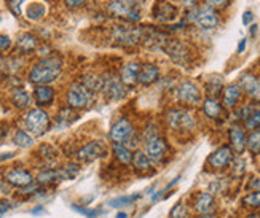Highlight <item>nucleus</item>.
Segmentation results:
<instances>
[{"instance_id":"nucleus-34","label":"nucleus","mask_w":260,"mask_h":218,"mask_svg":"<svg viewBox=\"0 0 260 218\" xmlns=\"http://www.w3.org/2000/svg\"><path fill=\"white\" fill-rule=\"evenodd\" d=\"M244 124H246V128H247V129L258 131V129H260V108H255V110L252 112L251 117L244 121Z\"/></svg>"},{"instance_id":"nucleus-46","label":"nucleus","mask_w":260,"mask_h":218,"mask_svg":"<svg viewBox=\"0 0 260 218\" xmlns=\"http://www.w3.org/2000/svg\"><path fill=\"white\" fill-rule=\"evenodd\" d=\"M249 188H251L252 191H260V177L252 178V180L249 181Z\"/></svg>"},{"instance_id":"nucleus-35","label":"nucleus","mask_w":260,"mask_h":218,"mask_svg":"<svg viewBox=\"0 0 260 218\" xmlns=\"http://www.w3.org/2000/svg\"><path fill=\"white\" fill-rule=\"evenodd\" d=\"M169 218H188V209L184 202H177L169 212Z\"/></svg>"},{"instance_id":"nucleus-39","label":"nucleus","mask_w":260,"mask_h":218,"mask_svg":"<svg viewBox=\"0 0 260 218\" xmlns=\"http://www.w3.org/2000/svg\"><path fill=\"white\" fill-rule=\"evenodd\" d=\"M39 152H40V155H42L45 159H54L56 155H58V152H56L51 145H42Z\"/></svg>"},{"instance_id":"nucleus-52","label":"nucleus","mask_w":260,"mask_h":218,"mask_svg":"<svg viewBox=\"0 0 260 218\" xmlns=\"http://www.w3.org/2000/svg\"><path fill=\"white\" fill-rule=\"evenodd\" d=\"M246 218H260V212H252L249 215H246Z\"/></svg>"},{"instance_id":"nucleus-47","label":"nucleus","mask_w":260,"mask_h":218,"mask_svg":"<svg viewBox=\"0 0 260 218\" xmlns=\"http://www.w3.org/2000/svg\"><path fill=\"white\" fill-rule=\"evenodd\" d=\"M10 209H11V204L5 199H0V213H5Z\"/></svg>"},{"instance_id":"nucleus-22","label":"nucleus","mask_w":260,"mask_h":218,"mask_svg":"<svg viewBox=\"0 0 260 218\" xmlns=\"http://www.w3.org/2000/svg\"><path fill=\"white\" fill-rule=\"evenodd\" d=\"M158 77H160V70H158V67L153 65V64H145L142 68H141V74H139V83L149 86V85H153Z\"/></svg>"},{"instance_id":"nucleus-43","label":"nucleus","mask_w":260,"mask_h":218,"mask_svg":"<svg viewBox=\"0 0 260 218\" xmlns=\"http://www.w3.org/2000/svg\"><path fill=\"white\" fill-rule=\"evenodd\" d=\"M11 47V40L7 35H0V51H7Z\"/></svg>"},{"instance_id":"nucleus-4","label":"nucleus","mask_w":260,"mask_h":218,"mask_svg":"<svg viewBox=\"0 0 260 218\" xmlns=\"http://www.w3.org/2000/svg\"><path fill=\"white\" fill-rule=\"evenodd\" d=\"M144 153L152 163H161L168 153V143L160 135H150L144 142Z\"/></svg>"},{"instance_id":"nucleus-48","label":"nucleus","mask_w":260,"mask_h":218,"mask_svg":"<svg viewBox=\"0 0 260 218\" xmlns=\"http://www.w3.org/2000/svg\"><path fill=\"white\" fill-rule=\"evenodd\" d=\"M254 19V15L251 13V11H246V13L243 15V24L247 26V24H251V21Z\"/></svg>"},{"instance_id":"nucleus-40","label":"nucleus","mask_w":260,"mask_h":218,"mask_svg":"<svg viewBox=\"0 0 260 218\" xmlns=\"http://www.w3.org/2000/svg\"><path fill=\"white\" fill-rule=\"evenodd\" d=\"M8 2V8L13 11L16 16L21 15V5H22V0H7Z\"/></svg>"},{"instance_id":"nucleus-13","label":"nucleus","mask_w":260,"mask_h":218,"mask_svg":"<svg viewBox=\"0 0 260 218\" xmlns=\"http://www.w3.org/2000/svg\"><path fill=\"white\" fill-rule=\"evenodd\" d=\"M104 153H106L104 145L101 142L93 140V142L86 143L85 147H82L80 150L77 152V159L80 163H91V161H94V159L104 156Z\"/></svg>"},{"instance_id":"nucleus-30","label":"nucleus","mask_w":260,"mask_h":218,"mask_svg":"<svg viewBox=\"0 0 260 218\" xmlns=\"http://www.w3.org/2000/svg\"><path fill=\"white\" fill-rule=\"evenodd\" d=\"M75 120H77V115H75V112L71 107L61 108L59 113H58V124L61 126V128H66V126H69Z\"/></svg>"},{"instance_id":"nucleus-36","label":"nucleus","mask_w":260,"mask_h":218,"mask_svg":"<svg viewBox=\"0 0 260 218\" xmlns=\"http://www.w3.org/2000/svg\"><path fill=\"white\" fill-rule=\"evenodd\" d=\"M43 15H45V7H43V5H39V4L30 5L29 10H27V18H29V19H34V21L40 19Z\"/></svg>"},{"instance_id":"nucleus-17","label":"nucleus","mask_w":260,"mask_h":218,"mask_svg":"<svg viewBox=\"0 0 260 218\" xmlns=\"http://www.w3.org/2000/svg\"><path fill=\"white\" fill-rule=\"evenodd\" d=\"M214 207H216V198H214L212 193L203 191L198 193V196L193 201V209L200 213V215H206V213H212Z\"/></svg>"},{"instance_id":"nucleus-9","label":"nucleus","mask_w":260,"mask_h":218,"mask_svg":"<svg viewBox=\"0 0 260 218\" xmlns=\"http://www.w3.org/2000/svg\"><path fill=\"white\" fill-rule=\"evenodd\" d=\"M112 37L120 45L133 47V45L139 43L142 40V30L138 27H129V26H115V29L112 30Z\"/></svg>"},{"instance_id":"nucleus-25","label":"nucleus","mask_w":260,"mask_h":218,"mask_svg":"<svg viewBox=\"0 0 260 218\" xmlns=\"http://www.w3.org/2000/svg\"><path fill=\"white\" fill-rule=\"evenodd\" d=\"M203 112H205V115L208 118L217 120L222 113V105L217 102V99L208 97V99H205V102H203Z\"/></svg>"},{"instance_id":"nucleus-55","label":"nucleus","mask_w":260,"mask_h":218,"mask_svg":"<svg viewBox=\"0 0 260 218\" xmlns=\"http://www.w3.org/2000/svg\"><path fill=\"white\" fill-rule=\"evenodd\" d=\"M198 218H216V215H212V213H206V215H200Z\"/></svg>"},{"instance_id":"nucleus-45","label":"nucleus","mask_w":260,"mask_h":218,"mask_svg":"<svg viewBox=\"0 0 260 218\" xmlns=\"http://www.w3.org/2000/svg\"><path fill=\"white\" fill-rule=\"evenodd\" d=\"M206 2L211 7H225L229 4V0H206Z\"/></svg>"},{"instance_id":"nucleus-33","label":"nucleus","mask_w":260,"mask_h":218,"mask_svg":"<svg viewBox=\"0 0 260 218\" xmlns=\"http://www.w3.org/2000/svg\"><path fill=\"white\" fill-rule=\"evenodd\" d=\"M83 85L91 91H101L103 89V77H98V75H86L83 80Z\"/></svg>"},{"instance_id":"nucleus-15","label":"nucleus","mask_w":260,"mask_h":218,"mask_svg":"<svg viewBox=\"0 0 260 218\" xmlns=\"http://www.w3.org/2000/svg\"><path fill=\"white\" fill-rule=\"evenodd\" d=\"M193 21L201 29H214L219 24V18L216 15V11H214L212 8H209V7L200 8L193 15Z\"/></svg>"},{"instance_id":"nucleus-5","label":"nucleus","mask_w":260,"mask_h":218,"mask_svg":"<svg viewBox=\"0 0 260 218\" xmlns=\"http://www.w3.org/2000/svg\"><path fill=\"white\" fill-rule=\"evenodd\" d=\"M233 159H235V155H233L232 147L222 145V147L217 148V150H214L209 155V158H208V166L212 170H223V169H227L229 166H232Z\"/></svg>"},{"instance_id":"nucleus-51","label":"nucleus","mask_w":260,"mask_h":218,"mask_svg":"<svg viewBox=\"0 0 260 218\" xmlns=\"http://www.w3.org/2000/svg\"><path fill=\"white\" fill-rule=\"evenodd\" d=\"M40 212H43V205H37L36 209H32V210H30L32 215H37V213H40Z\"/></svg>"},{"instance_id":"nucleus-21","label":"nucleus","mask_w":260,"mask_h":218,"mask_svg":"<svg viewBox=\"0 0 260 218\" xmlns=\"http://www.w3.org/2000/svg\"><path fill=\"white\" fill-rule=\"evenodd\" d=\"M133 166H134V170L139 172V174H149V172H153V167H152V161L144 152H136L133 155Z\"/></svg>"},{"instance_id":"nucleus-31","label":"nucleus","mask_w":260,"mask_h":218,"mask_svg":"<svg viewBox=\"0 0 260 218\" xmlns=\"http://www.w3.org/2000/svg\"><path fill=\"white\" fill-rule=\"evenodd\" d=\"M241 204L246 209H260V191L247 193L241 199Z\"/></svg>"},{"instance_id":"nucleus-50","label":"nucleus","mask_w":260,"mask_h":218,"mask_svg":"<svg viewBox=\"0 0 260 218\" xmlns=\"http://www.w3.org/2000/svg\"><path fill=\"white\" fill-rule=\"evenodd\" d=\"M246 43H247V42H246V39H241V40H240V45H238V54H241V53L244 51Z\"/></svg>"},{"instance_id":"nucleus-23","label":"nucleus","mask_w":260,"mask_h":218,"mask_svg":"<svg viewBox=\"0 0 260 218\" xmlns=\"http://www.w3.org/2000/svg\"><path fill=\"white\" fill-rule=\"evenodd\" d=\"M34 96H36V102L39 105H50L54 99V91L48 85H40L34 91Z\"/></svg>"},{"instance_id":"nucleus-16","label":"nucleus","mask_w":260,"mask_h":218,"mask_svg":"<svg viewBox=\"0 0 260 218\" xmlns=\"http://www.w3.org/2000/svg\"><path fill=\"white\" fill-rule=\"evenodd\" d=\"M238 85H240L241 91H244L251 99L260 102V78H257L255 75H251V74H244V75H241Z\"/></svg>"},{"instance_id":"nucleus-19","label":"nucleus","mask_w":260,"mask_h":218,"mask_svg":"<svg viewBox=\"0 0 260 218\" xmlns=\"http://www.w3.org/2000/svg\"><path fill=\"white\" fill-rule=\"evenodd\" d=\"M241 88L240 85H229L222 89V105L225 108H233L241 97Z\"/></svg>"},{"instance_id":"nucleus-29","label":"nucleus","mask_w":260,"mask_h":218,"mask_svg":"<svg viewBox=\"0 0 260 218\" xmlns=\"http://www.w3.org/2000/svg\"><path fill=\"white\" fill-rule=\"evenodd\" d=\"M246 148L249 150L254 156L260 155V131H252L247 135L246 140Z\"/></svg>"},{"instance_id":"nucleus-3","label":"nucleus","mask_w":260,"mask_h":218,"mask_svg":"<svg viewBox=\"0 0 260 218\" xmlns=\"http://www.w3.org/2000/svg\"><path fill=\"white\" fill-rule=\"evenodd\" d=\"M93 96L83 83H74L67 91V105L71 108H85L91 104Z\"/></svg>"},{"instance_id":"nucleus-49","label":"nucleus","mask_w":260,"mask_h":218,"mask_svg":"<svg viewBox=\"0 0 260 218\" xmlns=\"http://www.w3.org/2000/svg\"><path fill=\"white\" fill-rule=\"evenodd\" d=\"M11 158H15V153H13V152L0 153V163H2V161H7V159H11Z\"/></svg>"},{"instance_id":"nucleus-54","label":"nucleus","mask_w":260,"mask_h":218,"mask_svg":"<svg viewBox=\"0 0 260 218\" xmlns=\"http://www.w3.org/2000/svg\"><path fill=\"white\" fill-rule=\"evenodd\" d=\"M115 218H128V213H125V212H118Z\"/></svg>"},{"instance_id":"nucleus-7","label":"nucleus","mask_w":260,"mask_h":218,"mask_svg":"<svg viewBox=\"0 0 260 218\" xmlns=\"http://www.w3.org/2000/svg\"><path fill=\"white\" fill-rule=\"evenodd\" d=\"M110 11L128 21H139V0H115L110 4Z\"/></svg>"},{"instance_id":"nucleus-1","label":"nucleus","mask_w":260,"mask_h":218,"mask_svg":"<svg viewBox=\"0 0 260 218\" xmlns=\"http://www.w3.org/2000/svg\"><path fill=\"white\" fill-rule=\"evenodd\" d=\"M61 75V61L56 57H48L32 67L29 74V80L37 86L53 83L56 78Z\"/></svg>"},{"instance_id":"nucleus-28","label":"nucleus","mask_w":260,"mask_h":218,"mask_svg":"<svg viewBox=\"0 0 260 218\" xmlns=\"http://www.w3.org/2000/svg\"><path fill=\"white\" fill-rule=\"evenodd\" d=\"M36 47H37V40L30 33H24L18 40V50H21L22 53H29L32 50H36Z\"/></svg>"},{"instance_id":"nucleus-12","label":"nucleus","mask_w":260,"mask_h":218,"mask_svg":"<svg viewBox=\"0 0 260 218\" xmlns=\"http://www.w3.org/2000/svg\"><path fill=\"white\" fill-rule=\"evenodd\" d=\"M5 181L15 188H26L30 185V183H34V177L29 170L21 169V167H15L5 174Z\"/></svg>"},{"instance_id":"nucleus-18","label":"nucleus","mask_w":260,"mask_h":218,"mask_svg":"<svg viewBox=\"0 0 260 218\" xmlns=\"http://www.w3.org/2000/svg\"><path fill=\"white\" fill-rule=\"evenodd\" d=\"M139 74H141V67L138 62H128L126 65H123L120 80L125 86H134L139 82Z\"/></svg>"},{"instance_id":"nucleus-44","label":"nucleus","mask_w":260,"mask_h":218,"mask_svg":"<svg viewBox=\"0 0 260 218\" xmlns=\"http://www.w3.org/2000/svg\"><path fill=\"white\" fill-rule=\"evenodd\" d=\"M66 2V5L67 7H71V8H77V7H80V5H83L86 0H64Z\"/></svg>"},{"instance_id":"nucleus-24","label":"nucleus","mask_w":260,"mask_h":218,"mask_svg":"<svg viewBox=\"0 0 260 218\" xmlns=\"http://www.w3.org/2000/svg\"><path fill=\"white\" fill-rule=\"evenodd\" d=\"M112 152H114L117 161L123 166H131L133 164V155L131 150L123 143H114L112 145Z\"/></svg>"},{"instance_id":"nucleus-26","label":"nucleus","mask_w":260,"mask_h":218,"mask_svg":"<svg viewBox=\"0 0 260 218\" xmlns=\"http://www.w3.org/2000/svg\"><path fill=\"white\" fill-rule=\"evenodd\" d=\"M11 100H13V104L21 108V110H24L30 105V96L26 89H21V88H16L13 89V93H11Z\"/></svg>"},{"instance_id":"nucleus-8","label":"nucleus","mask_w":260,"mask_h":218,"mask_svg":"<svg viewBox=\"0 0 260 218\" xmlns=\"http://www.w3.org/2000/svg\"><path fill=\"white\" fill-rule=\"evenodd\" d=\"M101 91H103L104 96L109 100H120L126 94L125 85H123L121 80L115 75H106L103 78V89Z\"/></svg>"},{"instance_id":"nucleus-53","label":"nucleus","mask_w":260,"mask_h":218,"mask_svg":"<svg viewBox=\"0 0 260 218\" xmlns=\"http://www.w3.org/2000/svg\"><path fill=\"white\" fill-rule=\"evenodd\" d=\"M7 181H0V193H7Z\"/></svg>"},{"instance_id":"nucleus-41","label":"nucleus","mask_w":260,"mask_h":218,"mask_svg":"<svg viewBox=\"0 0 260 218\" xmlns=\"http://www.w3.org/2000/svg\"><path fill=\"white\" fill-rule=\"evenodd\" d=\"M10 61L5 59V57H0V78H4L10 70H11V67H10Z\"/></svg>"},{"instance_id":"nucleus-10","label":"nucleus","mask_w":260,"mask_h":218,"mask_svg":"<svg viewBox=\"0 0 260 218\" xmlns=\"http://www.w3.org/2000/svg\"><path fill=\"white\" fill-rule=\"evenodd\" d=\"M133 135V124L126 118H120L112 124L109 137L114 143H125Z\"/></svg>"},{"instance_id":"nucleus-42","label":"nucleus","mask_w":260,"mask_h":218,"mask_svg":"<svg viewBox=\"0 0 260 218\" xmlns=\"http://www.w3.org/2000/svg\"><path fill=\"white\" fill-rule=\"evenodd\" d=\"M72 209H74V210H77L78 213L86 215L88 218H94V216L98 215V210H89V209H85V207H78L77 204H72Z\"/></svg>"},{"instance_id":"nucleus-6","label":"nucleus","mask_w":260,"mask_h":218,"mask_svg":"<svg viewBox=\"0 0 260 218\" xmlns=\"http://www.w3.org/2000/svg\"><path fill=\"white\" fill-rule=\"evenodd\" d=\"M168 126L173 131H191L195 129V118L188 112L171 110L166 115Z\"/></svg>"},{"instance_id":"nucleus-27","label":"nucleus","mask_w":260,"mask_h":218,"mask_svg":"<svg viewBox=\"0 0 260 218\" xmlns=\"http://www.w3.org/2000/svg\"><path fill=\"white\" fill-rule=\"evenodd\" d=\"M141 194H129V196H118V198H114L109 201V205L114 209H120V207H128L133 202H136L139 199Z\"/></svg>"},{"instance_id":"nucleus-20","label":"nucleus","mask_w":260,"mask_h":218,"mask_svg":"<svg viewBox=\"0 0 260 218\" xmlns=\"http://www.w3.org/2000/svg\"><path fill=\"white\" fill-rule=\"evenodd\" d=\"M229 139H230V147H232L233 152L241 155L246 150V140H247V137H246L243 128H238V126L232 128L229 131Z\"/></svg>"},{"instance_id":"nucleus-32","label":"nucleus","mask_w":260,"mask_h":218,"mask_svg":"<svg viewBox=\"0 0 260 218\" xmlns=\"http://www.w3.org/2000/svg\"><path fill=\"white\" fill-rule=\"evenodd\" d=\"M13 142H15V145L16 147H19V148H29L30 145H32V137L26 132V131H18L16 134H15V137H13Z\"/></svg>"},{"instance_id":"nucleus-37","label":"nucleus","mask_w":260,"mask_h":218,"mask_svg":"<svg viewBox=\"0 0 260 218\" xmlns=\"http://www.w3.org/2000/svg\"><path fill=\"white\" fill-rule=\"evenodd\" d=\"M244 166H246V163H244L243 158L233 159V163H232V172H233V175L235 177H241L244 174V170H246Z\"/></svg>"},{"instance_id":"nucleus-38","label":"nucleus","mask_w":260,"mask_h":218,"mask_svg":"<svg viewBox=\"0 0 260 218\" xmlns=\"http://www.w3.org/2000/svg\"><path fill=\"white\" fill-rule=\"evenodd\" d=\"M206 88L209 89V93H211V89H214V93H219L220 89H223L222 88V80H220V77H211V78H208Z\"/></svg>"},{"instance_id":"nucleus-2","label":"nucleus","mask_w":260,"mask_h":218,"mask_svg":"<svg viewBox=\"0 0 260 218\" xmlns=\"http://www.w3.org/2000/svg\"><path fill=\"white\" fill-rule=\"evenodd\" d=\"M24 123H26V128L27 131L32 134V135H43L50 129V117L47 112H43L42 108H32L27 112L26 118H24Z\"/></svg>"},{"instance_id":"nucleus-11","label":"nucleus","mask_w":260,"mask_h":218,"mask_svg":"<svg viewBox=\"0 0 260 218\" xmlns=\"http://www.w3.org/2000/svg\"><path fill=\"white\" fill-rule=\"evenodd\" d=\"M177 99L188 105H198L201 102V91L195 83L184 82L177 88Z\"/></svg>"},{"instance_id":"nucleus-14","label":"nucleus","mask_w":260,"mask_h":218,"mask_svg":"<svg viewBox=\"0 0 260 218\" xmlns=\"http://www.w3.org/2000/svg\"><path fill=\"white\" fill-rule=\"evenodd\" d=\"M163 50L168 53V56L177 64H187L188 62V50L185 45L179 43L176 40H166L163 45Z\"/></svg>"}]
</instances>
